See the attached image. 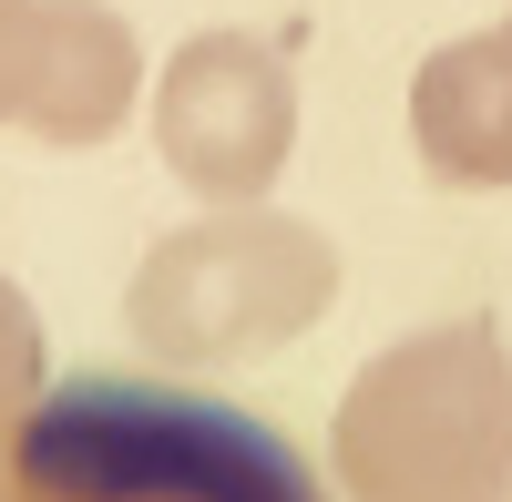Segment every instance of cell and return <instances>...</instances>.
I'll use <instances>...</instances> for the list:
<instances>
[{"instance_id": "8992f818", "label": "cell", "mask_w": 512, "mask_h": 502, "mask_svg": "<svg viewBox=\"0 0 512 502\" xmlns=\"http://www.w3.org/2000/svg\"><path fill=\"white\" fill-rule=\"evenodd\" d=\"M410 144L441 185H512V21L431 52L410 82Z\"/></svg>"}, {"instance_id": "3957f363", "label": "cell", "mask_w": 512, "mask_h": 502, "mask_svg": "<svg viewBox=\"0 0 512 502\" xmlns=\"http://www.w3.org/2000/svg\"><path fill=\"white\" fill-rule=\"evenodd\" d=\"M338 298V257L318 226L267 216V205H226L205 226H175L134 267V339L164 369H256L297 349Z\"/></svg>"}, {"instance_id": "52a82bcc", "label": "cell", "mask_w": 512, "mask_h": 502, "mask_svg": "<svg viewBox=\"0 0 512 502\" xmlns=\"http://www.w3.org/2000/svg\"><path fill=\"white\" fill-rule=\"evenodd\" d=\"M52 390V349H41V318L11 277H0V421H21V410Z\"/></svg>"}, {"instance_id": "277c9868", "label": "cell", "mask_w": 512, "mask_h": 502, "mask_svg": "<svg viewBox=\"0 0 512 502\" xmlns=\"http://www.w3.org/2000/svg\"><path fill=\"white\" fill-rule=\"evenodd\" d=\"M154 144L164 164L216 195V205H256L277 185V164L297 144V82L256 31H195L154 82Z\"/></svg>"}, {"instance_id": "7a4b0ae2", "label": "cell", "mask_w": 512, "mask_h": 502, "mask_svg": "<svg viewBox=\"0 0 512 502\" xmlns=\"http://www.w3.org/2000/svg\"><path fill=\"white\" fill-rule=\"evenodd\" d=\"M349 502H512V339L451 318L379 349L328 421Z\"/></svg>"}, {"instance_id": "5b68a950", "label": "cell", "mask_w": 512, "mask_h": 502, "mask_svg": "<svg viewBox=\"0 0 512 502\" xmlns=\"http://www.w3.org/2000/svg\"><path fill=\"white\" fill-rule=\"evenodd\" d=\"M144 93V52L103 0H0V123L41 144H103Z\"/></svg>"}, {"instance_id": "6da1fadb", "label": "cell", "mask_w": 512, "mask_h": 502, "mask_svg": "<svg viewBox=\"0 0 512 502\" xmlns=\"http://www.w3.org/2000/svg\"><path fill=\"white\" fill-rule=\"evenodd\" d=\"M0 502H328L246 410L164 380H52L0 421Z\"/></svg>"}]
</instances>
